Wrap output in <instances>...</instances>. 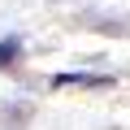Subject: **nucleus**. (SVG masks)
<instances>
[{"mask_svg": "<svg viewBox=\"0 0 130 130\" xmlns=\"http://www.w3.org/2000/svg\"><path fill=\"white\" fill-rule=\"evenodd\" d=\"M52 87H113L108 74H56Z\"/></svg>", "mask_w": 130, "mask_h": 130, "instance_id": "obj_1", "label": "nucleus"}, {"mask_svg": "<svg viewBox=\"0 0 130 130\" xmlns=\"http://www.w3.org/2000/svg\"><path fill=\"white\" fill-rule=\"evenodd\" d=\"M18 56H22V39L18 35H5V39H0V70H9Z\"/></svg>", "mask_w": 130, "mask_h": 130, "instance_id": "obj_2", "label": "nucleus"}]
</instances>
